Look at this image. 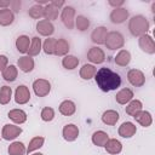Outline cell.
<instances>
[{"label":"cell","mask_w":155,"mask_h":155,"mask_svg":"<svg viewBox=\"0 0 155 155\" xmlns=\"http://www.w3.org/2000/svg\"><path fill=\"white\" fill-rule=\"evenodd\" d=\"M97 73V69L92 64H84L82 68L80 69V76L84 80H90L92 79Z\"/></svg>","instance_id":"f1b7e54d"},{"label":"cell","mask_w":155,"mask_h":155,"mask_svg":"<svg viewBox=\"0 0 155 155\" xmlns=\"http://www.w3.org/2000/svg\"><path fill=\"white\" fill-rule=\"evenodd\" d=\"M74 16H75V10L74 7L71 6H65L63 10H62V22L64 23V25L68 28V29H73L74 28Z\"/></svg>","instance_id":"ba28073f"},{"label":"cell","mask_w":155,"mask_h":155,"mask_svg":"<svg viewBox=\"0 0 155 155\" xmlns=\"http://www.w3.org/2000/svg\"><path fill=\"white\" fill-rule=\"evenodd\" d=\"M33 90L38 97H45L51 91V84L45 79H38L33 82Z\"/></svg>","instance_id":"277c9868"},{"label":"cell","mask_w":155,"mask_h":155,"mask_svg":"<svg viewBox=\"0 0 155 155\" xmlns=\"http://www.w3.org/2000/svg\"><path fill=\"white\" fill-rule=\"evenodd\" d=\"M51 4H52V5H54L56 7H58V8H59L61 6H63V5H64V1H63V0H59V1H58V0H54V1H52Z\"/></svg>","instance_id":"7bdbcfd3"},{"label":"cell","mask_w":155,"mask_h":155,"mask_svg":"<svg viewBox=\"0 0 155 155\" xmlns=\"http://www.w3.org/2000/svg\"><path fill=\"white\" fill-rule=\"evenodd\" d=\"M28 13H29V16H30L31 18L39 19V18L44 17V7H42L41 5H38V4H36V5H34V6H31V7L29 8Z\"/></svg>","instance_id":"74e56055"},{"label":"cell","mask_w":155,"mask_h":155,"mask_svg":"<svg viewBox=\"0 0 155 155\" xmlns=\"http://www.w3.org/2000/svg\"><path fill=\"white\" fill-rule=\"evenodd\" d=\"M58 13H59V8L56 7L54 5H52L51 2L47 4L44 7V17H45L46 21H54V19H57Z\"/></svg>","instance_id":"44dd1931"},{"label":"cell","mask_w":155,"mask_h":155,"mask_svg":"<svg viewBox=\"0 0 155 155\" xmlns=\"http://www.w3.org/2000/svg\"><path fill=\"white\" fill-rule=\"evenodd\" d=\"M107 34H108V31H107V28L105 27H97L92 31V34H91V40L94 44H98V45L104 44L105 38H107Z\"/></svg>","instance_id":"9a60e30c"},{"label":"cell","mask_w":155,"mask_h":155,"mask_svg":"<svg viewBox=\"0 0 155 155\" xmlns=\"http://www.w3.org/2000/svg\"><path fill=\"white\" fill-rule=\"evenodd\" d=\"M22 133V128L19 126H15V125H5L2 127V132H1V136L4 139L6 140H12L15 138H17L19 134Z\"/></svg>","instance_id":"52a82bcc"},{"label":"cell","mask_w":155,"mask_h":155,"mask_svg":"<svg viewBox=\"0 0 155 155\" xmlns=\"http://www.w3.org/2000/svg\"><path fill=\"white\" fill-rule=\"evenodd\" d=\"M136 132H137V127L131 121H126L119 127V136L124 138H131L132 136H134Z\"/></svg>","instance_id":"4fadbf2b"},{"label":"cell","mask_w":155,"mask_h":155,"mask_svg":"<svg viewBox=\"0 0 155 155\" xmlns=\"http://www.w3.org/2000/svg\"><path fill=\"white\" fill-rule=\"evenodd\" d=\"M19 69L23 71V73H29L34 69V59L29 56H23L18 59L17 62Z\"/></svg>","instance_id":"e0dca14e"},{"label":"cell","mask_w":155,"mask_h":155,"mask_svg":"<svg viewBox=\"0 0 155 155\" xmlns=\"http://www.w3.org/2000/svg\"><path fill=\"white\" fill-rule=\"evenodd\" d=\"M132 98H133V92L130 88H122L115 96V99L119 104H126V103L131 102Z\"/></svg>","instance_id":"ac0fdd59"},{"label":"cell","mask_w":155,"mask_h":155,"mask_svg":"<svg viewBox=\"0 0 155 155\" xmlns=\"http://www.w3.org/2000/svg\"><path fill=\"white\" fill-rule=\"evenodd\" d=\"M7 62H8L7 57L4 54H0V71H2L7 67Z\"/></svg>","instance_id":"60d3db41"},{"label":"cell","mask_w":155,"mask_h":155,"mask_svg":"<svg viewBox=\"0 0 155 155\" xmlns=\"http://www.w3.org/2000/svg\"><path fill=\"white\" fill-rule=\"evenodd\" d=\"M11 5V1H1L0 0V7H4V8H7V6Z\"/></svg>","instance_id":"ee69618b"},{"label":"cell","mask_w":155,"mask_h":155,"mask_svg":"<svg viewBox=\"0 0 155 155\" xmlns=\"http://www.w3.org/2000/svg\"><path fill=\"white\" fill-rule=\"evenodd\" d=\"M54 117V110L50 107H45L42 110H41V119L46 122L48 121H52Z\"/></svg>","instance_id":"ab89813d"},{"label":"cell","mask_w":155,"mask_h":155,"mask_svg":"<svg viewBox=\"0 0 155 155\" xmlns=\"http://www.w3.org/2000/svg\"><path fill=\"white\" fill-rule=\"evenodd\" d=\"M108 139H109V136L104 131H96L92 134V142L97 147H104L105 143L108 142Z\"/></svg>","instance_id":"d4e9b609"},{"label":"cell","mask_w":155,"mask_h":155,"mask_svg":"<svg viewBox=\"0 0 155 155\" xmlns=\"http://www.w3.org/2000/svg\"><path fill=\"white\" fill-rule=\"evenodd\" d=\"M17 75H18V70L15 65H8L2 70V78L7 82L15 81L17 79Z\"/></svg>","instance_id":"83f0119b"},{"label":"cell","mask_w":155,"mask_h":155,"mask_svg":"<svg viewBox=\"0 0 155 155\" xmlns=\"http://www.w3.org/2000/svg\"><path fill=\"white\" fill-rule=\"evenodd\" d=\"M109 5H110V6H114L115 8H117L119 6L124 5V1H122V0H120V1H113V0H110V1H109Z\"/></svg>","instance_id":"b9f144b4"},{"label":"cell","mask_w":155,"mask_h":155,"mask_svg":"<svg viewBox=\"0 0 155 155\" xmlns=\"http://www.w3.org/2000/svg\"><path fill=\"white\" fill-rule=\"evenodd\" d=\"M75 25H76V28L80 30V31H84V30H86L88 27H90V21H88V18H86L85 16H78L76 18H75Z\"/></svg>","instance_id":"f35d334b"},{"label":"cell","mask_w":155,"mask_h":155,"mask_svg":"<svg viewBox=\"0 0 155 155\" xmlns=\"http://www.w3.org/2000/svg\"><path fill=\"white\" fill-rule=\"evenodd\" d=\"M117 120H119V113L115 110H107L102 115V121L109 126H114L117 122Z\"/></svg>","instance_id":"603a6c76"},{"label":"cell","mask_w":155,"mask_h":155,"mask_svg":"<svg viewBox=\"0 0 155 155\" xmlns=\"http://www.w3.org/2000/svg\"><path fill=\"white\" fill-rule=\"evenodd\" d=\"M8 117L16 124H23L27 121V114L21 109H12L8 111Z\"/></svg>","instance_id":"cb8c5ba5"},{"label":"cell","mask_w":155,"mask_h":155,"mask_svg":"<svg viewBox=\"0 0 155 155\" xmlns=\"http://www.w3.org/2000/svg\"><path fill=\"white\" fill-rule=\"evenodd\" d=\"M36 30L40 35H44V36H50L53 34L54 31V27L53 24L50 22V21H46V19H41L36 23Z\"/></svg>","instance_id":"7c38bea8"},{"label":"cell","mask_w":155,"mask_h":155,"mask_svg":"<svg viewBox=\"0 0 155 155\" xmlns=\"http://www.w3.org/2000/svg\"><path fill=\"white\" fill-rule=\"evenodd\" d=\"M131 61V53L127 50H121L119 51V53L115 56V63L120 67H126L128 65Z\"/></svg>","instance_id":"4316f807"},{"label":"cell","mask_w":155,"mask_h":155,"mask_svg":"<svg viewBox=\"0 0 155 155\" xmlns=\"http://www.w3.org/2000/svg\"><path fill=\"white\" fill-rule=\"evenodd\" d=\"M87 59L94 64H99L103 63L105 59V54L104 51L99 47H91L90 51L87 52Z\"/></svg>","instance_id":"30bf717a"},{"label":"cell","mask_w":155,"mask_h":155,"mask_svg":"<svg viewBox=\"0 0 155 155\" xmlns=\"http://www.w3.org/2000/svg\"><path fill=\"white\" fill-rule=\"evenodd\" d=\"M56 39L53 38H48L44 41V45H42V50L46 54H54V46H56Z\"/></svg>","instance_id":"8d00e7d4"},{"label":"cell","mask_w":155,"mask_h":155,"mask_svg":"<svg viewBox=\"0 0 155 155\" xmlns=\"http://www.w3.org/2000/svg\"><path fill=\"white\" fill-rule=\"evenodd\" d=\"M128 30L133 36L145 35L149 30V22L142 15L133 16L128 22Z\"/></svg>","instance_id":"7a4b0ae2"},{"label":"cell","mask_w":155,"mask_h":155,"mask_svg":"<svg viewBox=\"0 0 155 155\" xmlns=\"http://www.w3.org/2000/svg\"><path fill=\"white\" fill-rule=\"evenodd\" d=\"M104 147H105L107 153L113 154V155H116V154H119V153L122 150V144H121L117 139H115V138L108 139V142L105 143Z\"/></svg>","instance_id":"d6986e66"},{"label":"cell","mask_w":155,"mask_h":155,"mask_svg":"<svg viewBox=\"0 0 155 155\" xmlns=\"http://www.w3.org/2000/svg\"><path fill=\"white\" fill-rule=\"evenodd\" d=\"M62 133H63V138H64L65 140L73 142V140H75V139L78 138V136H79V128H78V126H75L74 124H68V125H65V126L63 127Z\"/></svg>","instance_id":"5bb4252c"},{"label":"cell","mask_w":155,"mask_h":155,"mask_svg":"<svg viewBox=\"0 0 155 155\" xmlns=\"http://www.w3.org/2000/svg\"><path fill=\"white\" fill-rule=\"evenodd\" d=\"M127 80L134 87H140V86H143L145 84V76L138 69H131L127 73Z\"/></svg>","instance_id":"5b68a950"},{"label":"cell","mask_w":155,"mask_h":155,"mask_svg":"<svg viewBox=\"0 0 155 155\" xmlns=\"http://www.w3.org/2000/svg\"><path fill=\"white\" fill-rule=\"evenodd\" d=\"M125 44V39L122 36L121 33L119 31H110L107 34V38H105V41H104V45L107 46V48L109 50H117V48H121Z\"/></svg>","instance_id":"3957f363"},{"label":"cell","mask_w":155,"mask_h":155,"mask_svg":"<svg viewBox=\"0 0 155 155\" xmlns=\"http://www.w3.org/2000/svg\"><path fill=\"white\" fill-rule=\"evenodd\" d=\"M15 15L10 8H1L0 10V25H10L13 23Z\"/></svg>","instance_id":"ffe728a7"},{"label":"cell","mask_w":155,"mask_h":155,"mask_svg":"<svg viewBox=\"0 0 155 155\" xmlns=\"http://www.w3.org/2000/svg\"><path fill=\"white\" fill-rule=\"evenodd\" d=\"M44 142H45L44 137H34V138L29 142V145H28V148H27V153L29 154V153H31V151H34V150H36V149H40V148L44 145Z\"/></svg>","instance_id":"d590c367"},{"label":"cell","mask_w":155,"mask_h":155,"mask_svg":"<svg viewBox=\"0 0 155 155\" xmlns=\"http://www.w3.org/2000/svg\"><path fill=\"white\" fill-rule=\"evenodd\" d=\"M30 99V92H29V88L25 86V85H19L17 88H16V92H15V101L17 104H25L28 103Z\"/></svg>","instance_id":"9c48e42d"},{"label":"cell","mask_w":155,"mask_h":155,"mask_svg":"<svg viewBox=\"0 0 155 155\" xmlns=\"http://www.w3.org/2000/svg\"><path fill=\"white\" fill-rule=\"evenodd\" d=\"M78 64H79V58H76L75 56H71V54H67L62 59V65L68 70L75 69L78 67Z\"/></svg>","instance_id":"1f68e13d"},{"label":"cell","mask_w":155,"mask_h":155,"mask_svg":"<svg viewBox=\"0 0 155 155\" xmlns=\"http://www.w3.org/2000/svg\"><path fill=\"white\" fill-rule=\"evenodd\" d=\"M96 84L103 92H109L116 90L121 85V78L117 73L113 71L111 69L103 67L101 68L94 75Z\"/></svg>","instance_id":"6da1fadb"},{"label":"cell","mask_w":155,"mask_h":155,"mask_svg":"<svg viewBox=\"0 0 155 155\" xmlns=\"http://www.w3.org/2000/svg\"><path fill=\"white\" fill-rule=\"evenodd\" d=\"M69 51V44L65 39H59L56 41V46H54V54L57 56H64L67 54Z\"/></svg>","instance_id":"4dcf8cb0"},{"label":"cell","mask_w":155,"mask_h":155,"mask_svg":"<svg viewBox=\"0 0 155 155\" xmlns=\"http://www.w3.org/2000/svg\"><path fill=\"white\" fill-rule=\"evenodd\" d=\"M11 5H13L15 6V11H19V6H21V2L19 1H15V2H11Z\"/></svg>","instance_id":"f6af8a7d"},{"label":"cell","mask_w":155,"mask_h":155,"mask_svg":"<svg viewBox=\"0 0 155 155\" xmlns=\"http://www.w3.org/2000/svg\"><path fill=\"white\" fill-rule=\"evenodd\" d=\"M29 46H30V39L27 35H21V36L17 38V40H16V47H17L18 52H21V53L28 52Z\"/></svg>","instance_id":"484cf974"},{"label":"cell","mask_w":155,"mask_h":155,"mask_svg":"<svg viewBox=\"0 0 155 155\" xmlns=\"http://www.w3.org/2000/svg\"><path fill=\"white\" fill-rule=\"evenodd\" d=\"M138 44H139V47L142 48V51H144L149 54L155 53V42H154V39L150 35L145 34V35L139 36Z\"/></svg>","instance_id":"8992f818"},{"label":"cell","mask_w":155,"mask_h":155,"mask_svg":"<svg viewBox=\"0 0 155 155\" xmlns=\"http://www.w3.org/2000/svg\"><path fill=\"white\" fill-rule=\"evenodd\" d=\"M133 117L136 119V121L138 124H140L143 127H149L153 122V119H151V115L149 111H145V110H140L138 113H136L133 115Z\"/></svg>","instance_id":"2e32d148"},{"label":"cell","mask_w":155,"mask_h":155,"mask_svg":"<svg viewBox=\"0 0 155 155\" xmlns=\"http://www.w3.org/2000/svg\"><path fill=\"white\" fill-rule=\"evenodd\" d=\"M128 17V11L124 7H117V8H114L110 13V21L115 24H120V23H124Z\"/></svg>","instance_id":"8fae6325"},{"label":"cell","mask_w":155,"mask_h":155,"mask_svg":"<svg viewBox=\"0 0 155 155\" xmlns=\"http://www.w3.org/2000/svg\"><path fill=\"white\" fill-rule=\"evenodd\" d=\"M142 108H143V105H142V102L140 101H138V99H134V101H131L130 103H128V105L126 107V113L128 114V115H131V116H133L136 113H138V111H140L142 110Z\"/></svg>","instance_id":"836d02e7"},{"label":"cell","mask_w":155,"mask_h":155,"mask_svg":"<svg viewBox=\"0 0 155 155\" xmlns=\"http://www.w3.org/2000/svg\"><path fill=\"white\" fill-rule=\"evenodd\" d=\"M33 155H44V154H41V153H35V154H33Z\"/></svg>","instance_id":"bcb514c9"},{"label":"cell","mask_w":155,"mask_h":155,"mask_svg":"<svg viewBox=\"0 0 155 155\" xmlns=\"http://www.w3.org/2000/svg\"><path fill=\"white\" fill-rule=\"evenodd\" d=\"M41 51V39L38 38V36H34L30 41V46H29V50H28V56L29 57H33V56H36L39 54Z\"/></svg>","instance_id":"f546056e"},{"label":"cell","mask_w":155,"mask_h":155,"mask_svg":"<svg viewBox=\"0 0 155 155\" xmlns=\"http://www.w3.org/2000/svg\"><path fill=\"white\" fill-rule=\"evenodd\" d=\"M76 110V107H75V103L71 102V101H63L61 104H59V113L64 116H70L75 113Z\"/></svg>","instance_id":"7402d4cb"},{"label":"cell","mask_w":155,"mask_h":155,"mask_svg":"<svg viewBox=\"0 0 155 155\" xmlns=\"http://www.w3.org/2000/svg\"><path fill=\"white\" fill-rule=\"evenodd\" d=\"M11 94H12V90L10 86H2L0 88V104L5 105L10 102L11 99Z\"/></svg>","instance_id":"e575fe53"},{"label":"cell","mask_w":155,"mask_h":155,"mask_svg":"<svg viewBox=\"0 0 155 155\" xmlns=\"http://www.w3.org/2000/svg\"><path fill=\"white\" fill-rule=\"evenodd\" d=\"M7 150H8L10 155H24L27 151V149L22 142H13L12 144H10Z\"/></svg>","instance_id":"d6a6232c"}]
</instances>
